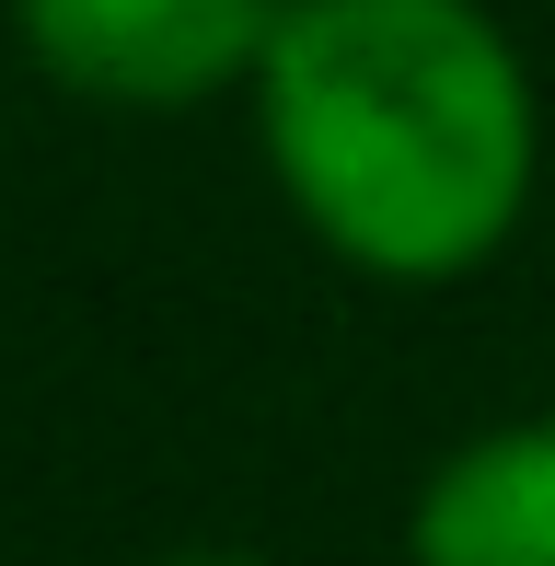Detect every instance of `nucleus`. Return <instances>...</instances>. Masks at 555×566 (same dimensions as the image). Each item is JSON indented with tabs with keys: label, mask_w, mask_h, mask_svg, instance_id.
Segmentation results:
<instances>
[{
	"label": "nucleus",
	"mask_w": 555,
	"mask_h": 566,
	"mask_svg": "<svg viewBox=\"0 0 555 566\" xmlns=\"http://www.w3.org/2000/svg\"><path fill=\"white\" fill-rule=\"evenodd\" d=\"M46 93L93 116H209L255 93L290 0H0Z\"/></svg>",
	"instance_id": "obj_2"
},
{
	"label": "nucleus",
	"mask_w": 555,
	"mask_h": 566,
	"mask_svg": "<svg viewBox=\"0 0 555 566\" xmlns=\"http://www.w3.org/2000/svg\"><path fill=\"white\" fill-rule=\"evenodd\" d=\"M150 566H278V555H255V544H174V555H150Z\"/></svg>",
	"instance_id": "obj_4"
},
{
	"label": "nucleus",
	"mask_w": 555,
	"mask_h": 566,
	"mask_svg": "<svg viewBox=\"0 0 555 566\" xmlns=\"http://www.w3.org/2000/svg\"><path fill=\"white\" fill-rule=\"evenodd\" d=\"M406 566H555V417H498L428 462Z\"/></svg>",
	"instance_id": "obj_3"
},
{
	"label": "nucleus",
	"mask_w": 555,
	"mask_h": 566,
	"mask_svg": "<svg viewBox=\"0 0 555 566\" xmlns=\"http://www.w3.org/2000/svg\"><path fill=\"white\" fill-rule=\"evenodd\" d=\"M278 209L370 290H463L544 197V82L486 0H290L255 59Z\"/></svg>",
	"instance_id": "obj_1"
}]
</instances>
